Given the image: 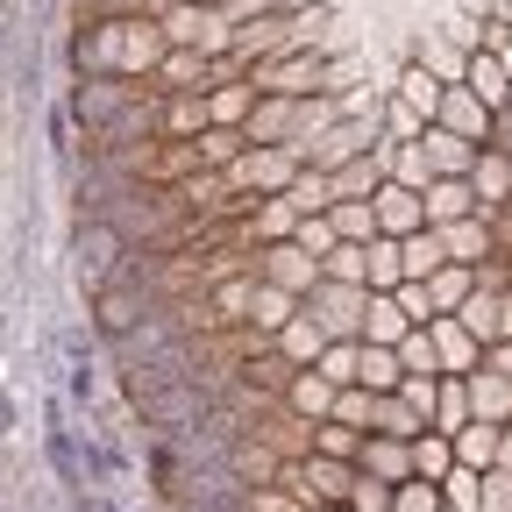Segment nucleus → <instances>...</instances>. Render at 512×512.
<instances>
[{
  "label": "nucleus",
  "mask_w": 512,
  "mask_h": 512,
  "mask_svg": "<svg viewBox=\"0 0 512 512\" xmlns=\"http://www.w3.org/2000/svg\"><path fill=\"white\" fill-rule=\"evenodd\" d=\"M164 43L171 50H207V57H221V50H235V15L228 8H214V0H178V8H164Z\"/></svg>",
  "instance_id": "f257e3e1"
},
{
  "label": "nucleus",
  "mask_w": 512,
  "mask_h": 512,
  "mask_svg": "<svg viewBox=\"0 0 512 512\" xmlns=\"http://www.w3.org/2000/svg\"><path fill=\"white\" fill-rule=\"evenodd\" d=\"M143 320H150L143 278H128V271H121L114 285H100V292H93V328H100V335H114V342H121V335H136Z\"/></svg>",
  "instance_id": "f03ea898"
},
{
  "label": "nucleus",
  "mask_w": 512,
  "mask_h": 512,
  "mask_svg": "<svg viewBox=\"0 0 512 512\" xmlns=\"http://www.w3.org/2000/svg\"><path fill=\"white\" fill-rule=\"evenodd\" d=\"M121 249H128V235H121L107 214H93V221L79 228V278H86V292H100V285L121 278Z\"/></svg>",
  "instance_id": "7ed1b4c3"
},
{
  "label": "nucleus",
  "mask_w": 512,
  "mask_h": 512,
  "mask_svg": "<svg viewBox=\"0 0 512 512\" xmlns=\"http://www.w3.org/2000/svg\"><path fill=\"white\" fill-rule=\"evenodd\" d=\"M249 86H256V93H285V100H306V93H320V64H313V50H285V57H264V64H249Z\"/></svg>",
  "instance_id": "20e7f679"
},
{
  "label": "nucleus",
  "mask_w": 512,
  "mask_h": 512,
  "mask_svg": "<svg viewBox=\"0 0 512 512\" xmlns=\"http://www.w3.org/2000/svg\"><path fill=\"white\" fill-rule=\"evenodd\" d=\"M370 143H377V114H342L335 128H320L306 150H313V164H320V171H342V164H356Z\"/></svg>",
  "instance_id": "39448f33"
},
{
  "label": "nucleus",
  "mask_w": 512,
  "mask_h": 512,
  "mask_svg": "<svg viewBox=\"0 0 512 512\" xmlns=\"http://www.w3.org/2000/svg\"><path fill=\"white\" fill-rule=\"evenodd\" d=\"M285 484L306 505H349V491H356V477L342 470V456H306L299 470H285Z\"/></svg>",
  "instance_id": "423d86ee"
},
{
  "label": "nucleus",
  "mask_w": 512,
  "mask_h": 512,
  "mask_svg": "<svg viewBox=\"0 0 512 512\" xmlns=\"http://www.w3.org/2000/svg\"><path fill=\"white\" fill-rule=\"evenodd\" d=\"M306 313L320 320V328H328V335H363V292L356 285H342V278H320L313 285V299H306Z\"/></svg>",
  "instance_id": "0eeeda50"
},
{
  "label": "nucleus",
  "mask_w": 512,
  "mask_h": 512,
  "mask_svg": "<svg viewBox=\"0 0 512 512\" xmlns=\"http://www.w3.org/2000/svg\"><path fill=\"white\" fill-rule=\"evenodd\" d=\"M128 100H136V86H128L121 72H93L79 93H72V114H79V128H86V136H93V128H107Z\"/></svg>",
  "instance_id": "6e6552de"
},
{
  "label": "nucleus",
  "mask_w": 512,
  "mask_h": 512,
  "mask_svg": "<svg viewBox=\"0 0 512 512\" xmlns=\"http://www.w3.org/2000/svg\"><path fill=\"white\" fill-rule=\"evenodd\" d=\"M463 328H470L484 349L512 342V299H505V292H491V285H477V292L463 299Z\"/></svg>",
  "instance_id": "1a4fd4ad"
},
{
  "label": "nucleus",
  "mask_w": 512,
  "mask_h": 512,
  "mask_svg": "<svg viewBox=\"0 0 512 512\" xmlns=\"http://www.w3.org/2000/svg\"><path fill=\"white\" fill-rule=\"evenodd\" d=\"M264 278H271V285H285V292H313L320 278H328V264H320L313 249H299V242H271Z\"/></svg>",
  "instance_id": "9d476101"
},
{
  "label": "nucleus",
  "mask_w": 512,
  "mask_h": 512,
  "mask_svg": "<svg viewBox=\"0 0 512 512\" xmlns=\"http://www.w3.org/2000/svg\"><path fill=\"white\" fill-rule=\"evenodd\" d=\"M157 93H214V57L207 50H164Z\"/></svg>",
  "instance_id": "9b49d317"
},
{
  "label": "nucleus",
  "mask_w": 512,
  "mask_h": 512,
  "mask_svg": "<svg viewBox=\"0 0 512 512\" xmlns=\"http://www.w3.org/2000/svg\"><path fill=\"white\" fill-rule=\"evenodd\" d=\"M235 50L256 64V57H285V50H299L292 43V15H256V22H235Z\"/></svg>",
  "instance_id": "f8f14e48"
},
{
  "label": "nucleus",
  "mask_w": 512,
  "mask_h": 512,
  "mask_svg": "<svg viewBox=\"0 0 512 512\" xmlns=\"http://www.w3.org/2000/svg\"><path fill=\"white\" fill-rule=\"evenodd\" d=\"M377 200V228H392V235H413V228H427V192H413V185H377L370 192Z\"/></svg>",
  "instance_id": "ddd939ff"
},
{
  "label": "nucleus",
  "mask_w": 512,
  "mask_h": 512,
  "mask_svg": "<svg viewBox=\"0 0 512 512\" xmlns=\"http://www.w3.org/2000/svg\"><path fill=\"white\" fill-rule=\"evenodd\" d=\"M434 114H441V128H456V136H470V143H477V136H491V121H498V114H491L470 86H448Z\"/></svg>",
  "instance_id": "4468645a"
},
{
  "label": "nucleus",
  "mask_w": 512,
  "mask_h": 512,
  "mask_svg": "<svg viewBox=\"0 0 512 512\" xmlns=\"http://www.w3.org/2000/svg\"><path fill=\"white\" fill-rule=\"evenodd\" d=\"M463 86L491 107V114H505V100H512V72H505V57H491V50H477L470 64H463Z\"/></svg>",
  "instance_id": "2eb2a0df"
},
{
  "label": "nucleus",
  "mask_w": 512,
  "mask_h": 512,
  "mask_svg": "<svg viewBox=\"0 0 512 512\" xmlns=\"http://www.w3.org/2000/svg\"><path fill=\"white\" fill-rule=\"evenodd\" d=\"M406 328H413V313L399 299H384V292L363 299V342H406Z\"/></svg>",
  "instance_id": "dca6fc26"
},
{
  "label": "nucleus",
  "mask_w": 512,
  "mask_h": 512,
  "mask_svg": "<svg viewBox=\"0 0 512 512\" xmlns=\"http://www.w3.org/2000/svg\"><path fill=\"white\" fill-rule=\"evenodd\" d=\"M356 456H363V470H370V477H413V441H399V434L363 441Z\"/></svg>",
  "instance_id": "f3484780"
},
{
  "label": "nucleus",
  "mask_w": 512,
  "mask_h": 512,
  "mask_svg": "<svg viewBox=\"0 0 512 512\" xmlns=\"http://www.w3.org/2000/svg\"><path fill=\"white\" fill-rule=\"evenodd\" d=\"M470 413L491 420V427L512 413V377H505V370H477V377H470Z\"/></svg>",
  "instance_id": "a211bd4d"
},
{
  "label": "nucleus",
  "mask_w": 512,
  "mask_h": 512,
  "mask_svg": "<svg viewBox=\"0 0 512 512\" xmlns=\"http://www.w3.org/2000/svg\"><path fill=\"white\" fill-rule=\"evenodd\" d=\"M292 114H299V100H285V93L249 107V143H292Z\"/></svg>",
  "instance_id": "6ab92c4d"
},
{
  "label": "nucleus",
  "mask_w": 512,
  "mask_h": 512,
  "mask_svg": "<svg viewBox=\"0 0 512 512\" xmlns=\"http://www.w3.org/2000/svg\"><path fill=\"white\" fill-rule=\"evenodd\" d=\"M420 150H427V164H434V171H448V178H456V171H477L470 136H456V128H427V136H420Z\"/></svg>",
  "instance_id": "aec40b11"
},
{
  "label": "nucleus",
  "mask_w": 512,
  "mask_h": 512,
  "mask_svg": "<svg viewBox=\"0 0 512 512\" xmlns=\"http://www.w3.org/2000/svg\"><path fill=\"white\" fill-rule=\"evenodd\" d=\"M285 406H292V413H313V420H328V413H335V384L320 377V370H299V377L285 384Z\"/></svg>",
  "instance_id": "412c9836"
},
{
  "label": "nucleus",
  "mask_w": 512,
  "mask_h": 512,
  "mask_svg": "<svg viewBox=\"0 0 512 512\" xmlns=\"http://www.w3.org/2000/svg\"><path fill=\"white\" fill-rule=\"evenodd\" d=\"M370 427H377V434H399V441L427 434V420H420V413H413L399 392H377V399H370Z\"/></svg>",
  "instance_id": "4be33fe9"
},
{
  "label": "nucleus",
  "mask_w": 512,
  "mask_h": 512,
  "mask_svg": "<svg viewBox=\"0 0 512 512\" xmlns=\"http://www.w3.org/2000/svg\"><path fill=\"white\" fill-rule=\"evenodd\" d=\"M207 93H164V136H207Z\"/></svg>",
  "instance_id": "5701e85b"
},
{
  "label": "nucleus",
  "mask_w": 512,
  "mask_h": 512,
  "mask_svg": "<svg viewBox=\"0 0 512 512\" xmlns=\"http://www.w3.org/2000/svg\"><path fill=\"white\" fill-rule=\"evenodd\" d=\"M399 377H406V363H399L392 342H363V370H356V384H370V392H399Z\"/></svg>",
  "instance_id": "b1692460"
},
{
  "label": "nucleus",
  "mask_w": 512,
  "mask_h": 512,
  "mask_svg": "<svg viewBox=\"0 0 512 512\" xmlns=\"http://www.w3.org/2000/svg\"><path fill=\"white\" fill-rule=\"evenodd\" d=\"M470 185H477V200H484V214H491V207H512V171H505V150H491V157H477V171H470Z\"/></svg>",
  "instance_id": "393cba45"
},
{
  "label": "nucleus",
  "mask_w": 512,
  "mask_h": 512,
  "mask_svg": "<svg viewBox=\"0 0 512 512\" xmlns=\"http://www.w3.org/2000/svg\"><path fill=\"white\" fill-rule=\"evenodd\" d=\"M377 185H384V150H363L356 164L335 171V200H363V192H377Z\"/></svg>",
  "instance_id": "a878e982"
},
{
  "label": "nucleus",
  "mask_w": 512,
  "mask_h": 512,
  "mask_svg": "<svg viewBox=\"0 0 512 512\" xmlns=\"http://www.w3.org/2000/svg\"><path fill=\"white\" fill-rule=\"evenodd\" d=\"M249 320H256V335H285V320H292V292H285V285H256Z\"/></svg>",
  "instance_id": "bb28decb"
},
{
  "label": "nucleus",
  "mask_w": 512,
  "mask_h": 512,
  "mask_svg": "<svg viewBox=\"0 0 512 512\" xmlns=\"http://www.w3.org/2000/svg\"><path fill=\"white\" fill-rule=\"evenodd\" d=\"M448 463H456V441L448 434H413V477H448Z\"/></svg>",
  "instance_id": "cd10ccee"
},
{
  "label": "nucleus",
  "mask_w": 512,
  "mask_h": 512,
  "mask_svg": "<svg viewBox=\"0 0 512 512\" xmlns=\"http://www.w3.org/2000/svg\"><path fill=\"white\" fill-rule=\"evenodd\" d=\"M441 264H456V256H448V235H427V228H420V235L406 242V278H434Z\"/></svg>",
  "instance_id": "c85d7f7f"
},
{
  "label": "nucleus",
  "mask_w": 512,
  "mask_h": 512,
  "mask_svg": "<svg viewBox=\"0 0 512 512\" xmlns=\"http://www.w3.org/2000/svg\"><path fill=\"white\" fill-rule=\"evenodd\" d=\"M320 349H328V328H320L313 313H292V320H285V356H292V363H306V356L320 363Z\"/></svg>",
  "instance_id": "c756f323"
},
{
  "label": "nucleus",
  "mask_w": 512,
  "mask_h": 512,
  "mask_svg": "<svg viewBox=\"0 0 512 512\" xmlns=\"http://www.w3.org/2000/svg\"><path fill=\"white\" fill-rule=\"evenodd\" d=\"M328 214H335V235H342V242H377V200H370V207H363V200H335Z\"/></svg>",
  "instance_id": "7c9ffc66"
},
{
  "label": "nucleus",
  "mask_w": 512,
  "mask_h": 512,
  "mask_svg": "<svg viewBox=\"0 0 512 512\" xmlns=\"http://www.w3.org/2000/svg\"><path fill=\"white\" fill-rule=\"evenodd\" d=\"M470 200H477V185L441 178V185H427V221H463V214H470Z\"/></svg>",
  "instance_id": "2f4dec72"
},
{
  "label": "nucleus",
  "mask_w": 512,
  "mask_h": 512,
  "mask_svg": "<svg viewBox=\"0 0 512 512\" xmlns=\"http://www.w3.org/2000/svg\"><path fill=\"white\" fill-rule=\"evenodd\" d=\"M249 107H256V86H249V79H242V86L228 79V86L207 93V114H214V121H249Z\"/></svg>",
  "instance_id": "473e14b6"
},
{
  "label": "nucleus",
  "mask_w": 512,
  "mask_h": 512,
  "mask_svg": "<svg viewBox=\"0 0 512 512\" xmlns=\"http://www.w3.org/2000/svg\"><path fill=\"white\" fill-rule=\"evenodd\" d=\"M498 448H505V441H498V427H491V420H477V427H456V456H463L470 470H477V463H491Z\"/></svg>",
  "instance_id": "72a5a7b5"
},
{
  "label": "nucleus",
  "mask_w": 512,
  "mask_h": 512,
  "mask_svg": "<svg viewBox=\"0 0 512 512\" xmlns=\"http://www.w3.org/2000/svg\"><path fill=\"white\" fill-rule=\"evenodd\" d=\"M285 200H292L299 214H328V207H335V178H320V171H313V178H292Z\"/></svg>",
  "instance_id": "f704fd0d"
},
{
  "label": "nucleus",
  "mask_w": 512,
  "mask_h": 512,
  "mask_svg": "<svg viewBox=\"0 0 512 512\" xmlns=\"http://www.w3.org/2000/svg\"><path fill=\"white\" fill-rule=\"evenodd\" d=\"M228 463H235V477H249L256 491H264V484L278 477V463H271V448H256V441H235V448H228Z\"/></svg>",
  "instance_id": "c9c22d12"
},
{
  "label": "nucleus",
  "mask_w": 512,
  "mask_h": 512,
  "mask_svg": "<svg viewBox=\"0 0 512 512\" xmlns=\"http://www.w3.org/2000/svg\"><path fill=\"white\" fill-rule=\"evenodd\" d=\"M399 278H406V249L399 242H370V292L399 285Z\"/></svg>",
  "instance_id": "e433bc0d"
},
{
  "label": "nucleus",
  "mask_w": 512,
  "mask_h": 512,
  "mask_svg": "<svg viewBox=\"0 0 512 512\" xmlns=\"http://www.w3.org/2000/svg\"><path fill=\"white\" fill-rule=\"evenodd\" d=\"M356 427L349 420H313V456H356Z\"/></svg>",
  "instance_id": "4c0bfd02"
},
{
  "label": "nucleus",
  "mask_w": 512,
  "mask_h": 512,
  "mask_svg": "<svg viewBox=\"0 0 512 512\" xmlns=\"http://www.w3.org/2000/svg\"><path fill=\"white\" fill-rule=\"evenodd\" d=\"M242 143H249V136H235L228 121H214L207 136H200V164H221V171H228V164L242 157Z\"/></svg>",
  "instance_id": "58836bf2"
},
{
  "label": "nucleus",
  "mask_w": 512,
  "mask_h": 512,
  "mask_svg": "<svg viewBox=\"0 0 512 512\" xmlns=\"http://www.w3.org/2000/svg\"><path fill=\"white\" fill-rule=\"evenodd\" d=\"M470 292H477V285H470V271H456V264H441V271L427 278V299H434V306H463Z\"/></svg>",
  "instance_id": "ea45409f"
},
{
  "label": "nucleus",
  "mask_w": 512,
  "mask_h": 512,
  "mask_svg": "<svg viewBox=\"0 0 512 512\" xmlns=\"http://www.w3.org/2000/svg\"><path fill=\"white\" fill-rule=\"evenodd\" d=\"M356 370H363V349H349V342H335V349H320V377H328L335 392H342V384H356Z\"/></svg>",
  "instance_id": "a19ab883"
},
{
  "label": "nucleus",
  "mask_w": 512,
  "mask_h": 512,
  "mask_svg": "<svg viewBox=\"0 0 512 512\" xmlns=\"http://www.w3.org/2000/svg\"><path fill=\"white\" fill-rule=\"evenodd\" d=\"M399 93H406V100H413V107H420V114H434V107H441V93H448V86H441V79H434V64H413V72H406V86H399Z\"/></svg>",
  "instance_id": "79ce46f5"
},
{
  "label": "nucleus",
  "mask_w": 512,
  "mask_h": 512,
  "mask_svg": "<svg viewBox=\"0 0 512 512\" xmlns=\"http://www.w3.org/2000/svg\"><path fill=\"white\" fill-rule=\"evenodd\" d=\"M477 249L491 256V228H463V221H448V256H456V264H477Z\"/></svg>",
  "instance_id": "37998d69"
},
{
  "label": "nucleus",
  "mask_w": 512,
  "mask_h": 512,
  "mask_svg": "<svg viewBox=\"0 0 512 512\" xmlns=\"http://www.w3.org/2000/svg\"><path fill=\"white\" fill-rule=\"evenodd\" d=\"M441 484H448V498H456V512H484V477L477 470H448Z\"/></svg>",
  "instance_id": "c03bdc74"
},
{
  "label": "nucleus",
  "mask_w": 512,
  "mask_h": 512,
  "mask_svg": "<svg viewBox=\"0 0 512 512\" xmlns=\"http://www.w3.org/2000/svg\"><path fill=\"white\" fill-rule=\"evenodd\" d=\"M392 498H399V491L384 484V477H370V470H363V477H356V491H349V505H356V512H392Z\"/></svg>",
  "instance_id": "a18cd8bd"
},
{
  "label": "nucleus",
  "mask_w": 512,
  "mask_h": 512,
  "mask_svg": "<svg viewBox=\"0 0 512 512\" xmlns=\"http://www.w3.org/2000/svg\"><path fill=\"white\" fill-rule=\"evenodd\" d=\"M399 363H406V370H441V349H434V335L406 328V342H399Z\"/></svg>",
  "instance_id": "49530a36"
},
{
  "label": "nucleus",
  "mask_w": 512,
  "mask_h": 512,
  "mask_svg": "<svg viewBox=\"0 0 512 512\" xmlns=\"http://www.w3.org/2000/svg\"><path fill=\"white\" fill-rule=\"evenodd\" d=\"M434 420H441V434H456V427L470 420V392H456V384H441V399H434Z\"/></svg>",
  "instance_id": "de8ad7c7"
},
{
  "label": "nucleus",
  "mask_w": 512,
  "mask_h": 512,
  "mask_svg": "<svg viewBox=\"0 0 512 512\" xmlns=\"http://www.w3.org/2000/svg\"><path fill=\"white\" fill-rule=\"evenodd\" d=\"M392 512H441V491H434V477H420V484H406V491L392 498Z\"/></svg>",
  "instance_id": "09e8293b"
},
{
  "label": "nucleus",
  "mask_w": 512,
  "mask_h": 512,
  "mask_svg": "<svg viewBox=\"0 0 512 512\" xmlns=\"http://www.w3.org/2000/svg\"><path fill=\"white\" fill-rule=\"evenodd\" d=\"M256 228H264L271 242H285V235L299 228V207H292V200H271V207H264V221H256Z\"/></svg>",
  "instance_id": "8fccbe9b"
},
{
  "label": "nucleus",
  "mask_w": 512,
  "mask_h": 512,
  "mask_svg": "<svg viewBox=\"0 0 512 512\" xmlns=\"http://www.w3.org/2000/svg\"><path fill=\"white\" fill-rule=\"evenodd\" d=\"M335 242H342V235H335V221H306V228H299V249H313V256H328Z\"/></svg>",
  "instance_id": "3c124183"
},
{
  "label": "nucleus",
  "mask_w": 512,
  "mask_h": 512,
  "mask_svg": "<svg viewBox=\"0 0 512 512\" xmlns=\"http://www.w3.org/2000/svg\"><path fill=\"white\" fill-rule=\"evenodd\" d=\"M399 178H406V185H434V164H427V150H399Z\"/></svg>",
  "instance_id": "603ef678"
},
{
  "label": "nucleus",
  "mask_w": 512,
  "mask_h": 512,
  "mask_svg": "<svg viewBox=\"0 0 512 512\" xmlns=\"http://www.w3.org/2000/svg\"><path fill=\"white\" fill-rule=\"evenodd\" d=\"M470 342H477L470 328H441V342H434V349H448V356H456V363H470Z\"/></svg>",
  "instance_id": "864d4df0"
},
{
  "label": "nucleus",
  "mask_w": 512,
  "mask_h": 512,
  "mask_svg": "<svg viewBox=\"0 0 512 512\" xmlns=\"http://www.w3.org/2000/svg\"><path fill=\"white\" fill-rule=\"evenodd\" d=\"M399 306H406V313H413V320H434V299H427V292H406V299H399Z\"/></svg>",
  "instance_id": "5fc2aeb1"
},
{
  "label": "nucleus",
  "mask_w": 512,
  "mask_h": 512,
  "mask_svg": "<svg viewBox=\"0 0 512 512\" xmlns=\"http://www.w3.org/2000/svg\"><path fill=\"white\" fill-rule=\"evenodd\" d=\"M491 370H505V377H512V342H498V356H491Z\"/></svg>",
  "instance_id": "6e6d98bb"
},
{
  "label": "nucleus",
  "mask_w": 512,
  "mask_h": 512,
  "mask_svg": "<svg viewBox=\"0 0 512 512\" xmlns=\"http://www.w3.org/2000/svg\"><path fill=\"white\" fill-rule=\"evenodd\" d=\"M278 8H292V15H299V8H313V0H278Z\"/></svg>",
  "instance_id": "4d7b16f0"
},
{
  "label": "nucleus",
  "mask_w": 512,
  "mask_h": 512,
  "mask_svg": "<svg viewBox=\"0 0 512 512\" xmlns=\"http://www.w3.org/2000/svg\"><path fill=\"white\" fill-rule=\"evenodd\" d=\"M8 420H15V413H8V399H0V434H8Z\"/></svg>",
  "instance_id": "13d9d810"
},
{
  "label": "nucleus",
  "mask_w": 512,
  "mask_h": 512,
  "mask_svg": "<svg viewBox=\"0 0 512 512\" xmlns=\"http://www.w3.org/2000/svg\"><path fill=\"white\" fill-rule=\"evenodd\" d=\"M505 114H512V100H505Z\"/></svg>",
  "instance_id": "bf43d9fd"
},
{
  "label": "nucleus",
  "mask_w": 512,
  "mask_h": 512,
  "mask_svg": "<svg viewBox=\"0 0 512 512\" xmlns=\"http://www.w3.org/2000/svg\"><path fill=\"white\" fill-rule=\"evenodd\" d=\"M349 512H356V505H349Z\"/></svg>",
  "instance_id": "052dcab7"
}]
</instances>
